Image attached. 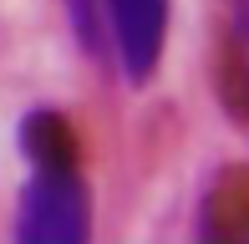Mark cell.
<instances>
[{
	"label": "cell",
	"mask_w": 249,
	"mask_h": 244,
	"mask_svg": "<svg viewBox=\"0 0 249 244\" xmlns=\"http://www.w3.org/2000/svg\"><path fill=\"white\" fill-rule=\"evenodd\" d=\"M224 92L249 112V0H224Z\"/></svg>",
	"instance_id": "obj_5"
},
{
	"label": "cell",
	"mask_w": 249,
	"mask_h": 244,
	"mask_svg": "<svg viewBox=\"0 0 249 244\" xmlns=\"http://www.w3.org/2000/svg\"><path fill=\"white\" fill-rule=\"evenodd\" d=\"M71 5V31L76 46H87L92 56H107V0H66Z\"/></svg>",
	"instance_id": "obj_6"
},
{
	"label": "cell",
	"mask_w": 249,
	"mask_h": 244,
	"mask_svg": "<svg viewBox=\"0 0 249 244\" xmlns=\"http://www.w3.org/2000/svg\"><path fill=\"white\" fill-rule=\"evenodd\" d=\"M20 148H26L31 168H82L76 127L56 107H36V112L20 122Z\"/></svg>",
	"instance_id": "obj_3"
},
{
	"label": "cell",
	"mask_w": 249,
	"mask_h": 244,
	"mask_svg": "<svg viewBox=\"0 0 249 244\" xmlns=\"http://www.w3.org/2000/svg\"><path fill=\"white\" fill-rule=\"evenodd\" d=\"M168 0H107V46L127 82H148L163 61Z\"/></svg>",
	"instance_id": "obj_2"
},
{
	"label": "cell",
	"mask_w": 249,
	"mask_h": 244,
	"mask_svg": "<svg viewBox=\"0 0 249 244\" xmlns=\"http://www.w3.org/2000/svg\"><path fill=\"white\" fill-rule=\"evenodd\" d=\"M203 234L209 239H249V168L219 173L203 198Z\"/></svg>",
	"instance_id": "obj_4"
},
{
	"label": "cell",
	"mask_w": 249,
	"mask_h": 244,
	"mask_svg": "<svg viewBox=\"0 0 249 244\" xmlns=\"http://www.w3.org/2000/svg\"><path fill=\"white\" fill-rule=\"evenodd\" d=\"M92 234V198L82 168H36L16 214V239L26 244H82Z\"/></svg>",
	"instance_id": "obj_1"
}]
</instances>
